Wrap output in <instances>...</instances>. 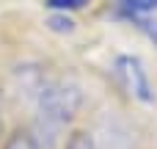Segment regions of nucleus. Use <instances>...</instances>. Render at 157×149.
I'll return each instance as SVG.
<instances>
[{
	"label": "nucleus",
	"instance_id": "1",
	"mask_svg": "<svg viewBox=\"0 0 157 149\" xmlns=\"http://www.w3.org/2000/svg\"><path fill=\"white\" fill-rule=\"evenodd\" d=\"M77 105H80V91L66 80L50 83L39 91V113H41V122L50 127H58L69 116H75Z\"/></svg>",
	"mask_w": 157,
	"mask_h": 149
},
{
	"label": "nucleus",
	"instance_id": "2",
	"mask_svg": "<svg viewBox=\"0 0 157 149\" xmlns=\"http://www.w3.org/2000/svg\"><path fill=\"white\" fill-rule=\"evenodd\" d=\"M116 72L127 88V94L138 102H152L155 100V91H152V83H149V72L144 66L141 58L135 55H121L116 58Z\"/></svg>",
	"mask_w": 157,
	"mask_h": 149
},
{
	"label": "nucleus",
	"instance_id": "3",
	"mask_svg": "<svg viewBox=\"0 0 157 149\" xmlns=\"http://www.w3.org/2000/svg\"><path fill=\"white\" fill-rule=\"evenodd\" d=\"M3 149H47V147L41 144L39 133H33V130H17V133L8 135V141H6Z\"/></svg>",
	"mask_w": 157,
	"mask_h": 149
},
{
	"label": "nucleus",
	"instance_id": "4",
	"mask_svg": "<svg viewBox=\"0 0 157 149\" xmlns=\"http://www.w3.org/2000/svg\"><path fill=\"white\" fill-rule=\"evenodd\" d=\"M91 0H44L47 8H52L55 14H69V11H80L86 8Z\"/></svg>",
	"mask_w": 157,
	"mask_h": 149
},
{
	"label": "nucleus",
	"instance_id": "5",
	"mask_svg": "<svg viewBox=\"0 0 157 149\" xmlns=\"http://www.w3.org/2000/svg\"><path fill=\"white\" fill-rule=\"evenodd\" d=\"M119 3L130 14H149V11L157 8V0H119Z\"/></svg>",
	"mask_w": 157,
	"mask_h": 149
},
{
	"label": "nucleus",
	"instance_id": "6",
	"mask_svg": "<svg viewBox=\"0 0 157 149\" xmlns=\"http://www.w3.org/2000/svg\"><path fill=\"white\" fill-rule=\"evenodd\" d=\"M66 149H94V144L86 133H72L69 141H66Z\"/></svg>",
	"mask_w": 157,
	"mask_h": 149
}]
</instances>
